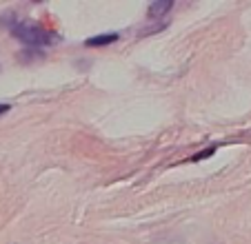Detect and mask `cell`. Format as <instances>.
I'll use <instances>...</instances> for the list:
<instances>
[{
	"mask_svg": "<svg viewBox=\"0 0 251 244\" xmlns=\"http://www.w3.org/2000/svg\"><path fill=\"white\" fill-rule=\"evenodd\" d=\"M116 40H118V33H100V36L87 38L85 47H104V45H111Z\"/></svg>",
	"mask_w": 251,
	"mask_h": 244,
	"instance_id": "3957f363",
	"label": "cell"
},
{
	"mask_svg": "<svg viewBox=\"0 0 251 244\" xmlns=\"http://www.w3.org/2000/svg\"><path fill=\"white\" fill-rule=\"evenodd\" d=\"M174 7V2L171 0H156V2H151L149 5V11H147V16L151 20H156V18H162V16L167 14V11Z\"/></svg>",
	"mask_w": 251,
	"mask_h": 244,
	"instance_id": "7a4b0ae2",
	"label": "cell"
},
{
	"mask_svg": "<svg viewBox=\"0 0 251 244\" xmlns=\"http://www.w3.org/2000/svg\"><path fill=\"white\" fill-rule=\"evenodd\" d=\"M213 151H216V146H209V149H204V151H202V153L194 155V158H191V160H194V162H198V160H202V158H207V155H211V153H213Z\"/></svg>",
	"mask_w": 251,
	"mask_h": 244,
	"instance_id": "277c9868",
	"label": "cell"
},
{
	"mask_svg": "<svg viewBox=\"0 0 251 244\" xmlns=\"http://www.w3.org/2000/svg\"><path fill=\"white\" fill-rule=\"evenodd\" d=\"M9 104H0V116H2V113H7V111H9Z\"/></svg>",
	"mask_w": 251,
	"mask_h": 244,
	"instance_id": "5b68a950",
	"label": "cell"
},
{
	"mask_svg": "<svg viewBox=\"0 0 251 244\" xmlns=\"http://www.w3.org/2000/svg\"><path fill=\"white\" fill-rule=\"evenodd\" d=\"M11 33L20 43L31 45V47H45V45H53L58 40V36L53 31H47L45 27H40L36 23H16L11 24Z\"/></svg>",
	"mask_w": 251,
	"mask_h": 244,
	"instance_id": "6da1fadb",
	"label": "cell"
}]
</instances>
